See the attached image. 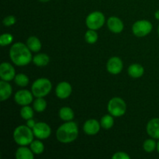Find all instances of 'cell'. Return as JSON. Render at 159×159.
Returning <instances> with one entry per match:
<instances>
[{"label": "cell", "instance_id": "cell-5", "mask_svg": "<svg viewBox=\"0 0 159 159\" xmlns=\"http://www.w3.org/2000/svg\"><path fill=\"white\" fill-rule=\"evenodd\" d=\"M107 109L110 114L112 116L114 117H120L125 114L127 105L123 99L120 97H114L109 101Z\"/></svg>", "mask_w": 159, "mask_h": 159}, {"label": "cell", "instance_id": "cell-11", "mask_svg": "<svg viewBox=\"0 0 159 159\" xmlns=\"http://www.w3.org/2000/svg\"><path fill=\"white\" fill-rule=\"evenodd\" d=\"M123 61L120 57H110L107 64V69L112 75H118L123 70Z\"/></svg>", "mask_w": 159, "mask_h": 159}, {"label": "cell", "instance_id": "cell-30", "mask_svg": "<svg viewBox=\"0 0 159 159\" xmlns=\"http://www.w3.org/2000/svg\"><path fill=\"white\" fill-rule=\"evenodd\" d=\"M16 17L14 16H7L5 17L4 19H3V25L6 26H12V25H14L16 23Z\"/></svg>", "mask_w": 159, "mask_h": 159}, {"label": "cell", "instance_id": "cell-7", "mask_svg": "<svg viewBox=\"0 0 159 159\" xmlns=\"http://www.w3.org/2000/svg\"><path fill=\"white\" fill-rule=\"evenodd\" d=\"M152 23L148 20H141L135 22L132 26V32L136 37H143L150 34L152 30Z\"/></svg>", "mask_w": 159, "mask_h": 159}, {"label": "cell", "instance_id": "cell-21", "mask_svg": "<svg viewBox=\"0 0 159 159\" xmlns=\"http://www.w3.org/2000/svg\"><path fill=\"white\" fill-rule=\"evenodd\" d=\"M59 116L64 121H71L74 119L75 113L71 108L68 107H64L59 110Z\"/></svg>", "mask_w": 159, "mask_h": 159}, {"label": "cell", "instance_id": "cell-12", "mask_svg": "<svg viewBox=\"0 0 159 159\" xmlns=\"http://www.w3.org/2000/svg\"><path fill=\"white\" fill-rule=\"evenodd\" d=\"M72 92V87L71 84L67 82H61L57 84L55 89V94L57 97L61 99H65L70 96Z\"/></svg>", "mask_w": 159, "mask_h": 159}, {"label": "cell", "instance_id": "cell-33", "mask_svg": "<svg viewBox=\"0 0 159 159\" xmlns=\"http://www.w3.org/2000/svg\"><path fill=\"white\" fill-rule=\"evenodd\" d=\"M155 17L157 20H159V10H157L155 13Z\"/></svg>", "mask_w": 159, "mask_h": 159}, {"label": "cell", "instance_id": "cell-35", "mask_svg": "<svg viewBox=\"0 0 159 159\" xmlns=\"http://www.w3.org/2000/svg\"><path fill=\"white\" fill-rule=\"evenodd\" d=\"M39 1L42 2H49L51 1V0H39Z\"/></svg>", "mask_w": 159, "mask_h": 159}, {"label": "cell", "instance_id": "cell-29", "mask_svg": "<svg viewBox=\"0 0 159 159\" xmlns=\"http://www.w3.org/2000/svg\"><path fill=\"white\" fill-rule=\"evenodd\" d=\"M13 40V37L11 34H2L1 37H0V44L1 46H7V45L10 44L11 43Z\"/></svg>", "mask_w": 159, "mask_h": 159}, {"label": "cell", "instance_id": "cell-25", "mask_svg": "<svg viewBox=\"0 0 159 159\" xmlns=\"http://www.w3.org/2000/svg\"><path fill=\"white\" fill-rule=\"evenodd\" d=\"M20 115L23 120H28L34 116V110L30 107H29V105L23 106L20 110Z\"/></svg>", "mask_w": 159, "mask_h": 159}, {"label": "cell", "instance_id": "cell-22", "mask_svg": "<svg viewBox=\"0 0 159 159\" xmlns=\"http://www.w3.org/2000/svg\"><path fill=\"white\" fill-rule=\"evenodd\" d=\"M101 127L105 130H109V129L112 128V127L114 124V120H113V116L111 114L104 115L100 120Z\"/></svg>", "mask_w": 159, "mask_h": 159}, {"label": "cell", "instance_id": "cell-19", "mask_svg": "<svg viewBox=\"0 0 159 159\" xmlns=\"http://www.w3.org/2000/svg\"><path fill=\"white\" fill-rule=\"evenodd\" d=\"M26 45L33 52H38L41 49V42L37 37L31 36L26 40Z\"/></svg>", "mask_w": 159, "mask_h": 159}, {"label": "cell", "instance_id": "cell-16", "mask_svg": "<svg viewBox=\"0 0 159 159\" xmlns=\"http://www.w3.org/2000/svg\"><path fill=\"white\" fill-rule=\"evenodd\" d=\"M12 93V89L10 84L6 81L1 80L0 82V100L5 101L9 99Z\"/></svg>", "mask_w": 159, "mask_h": 159}, {"label": "cell", "instance_id": "cell-34", "mask_svg": "<svg viewBox=\"0 0 159 159\" xmlns=\"http://www.w3.org/2000/svg\"><path fill=\"white\" fill-rule=\"evenodd\" d=\"M157 151H158V152L159 153V141H158V143H157Z\"/></svg>", "mask_w": 159, "mask_h": 159}, {"label": "cell", "instance_id": "cell-6", "mask_svg": "<svg viewBox=\"0 0 159 159\" xmlns=\"http://www.w3.org/2000/svg\"><path fill=\"white\" fill-rule=\"evenodd\" d=\"M105 23V16L103 13L99 11H95L91 12L85 20V24L87 27L90 30H97L100 29Z\"/></svg>", "mask_w": 159, "mask_h": 159}, {"label": "cell", "instance_id": "cell-36", "mask_svg": "<svg viewBox=\"0 0 159 159\" xmlns=\"http://www.w3.org/2000/svg\"><path fill=\"white\" fill-rule=\"evenodd\" d=\"M158 34H159V26H158Z\"/></svg>", "mask_w": 159, "mask_h": 159}, {"label": "cell", "instance_id": "cell-18", "mask_svg": "<svg viewBox=\"0 0 159 159\" xmlns=\"http://www.w3.org/2000/svg\"><path fill=\"white\" fill-rule=\"evenodd\" d=\"M127 72L130 77L134 78V79H138L144 75V69L142 65H139V64H132L129 66Z\"/></svg>", "mask_w": 159, "mask_h": 159}, {"label": "cell", "instance_id": "cell-26", "mask_svg": "<svg viewBox=\"0 0 159 159\" xmlns=\"http://www.w3.org/2000/svg\"><path fill=\"white\" fill-rule=\"evenodd\" d=\"M85 39L87 43L93 44V43H96V41L98 40V34L94 30L89 29L85 32Z\"/></svg>", "mask_w": 159, "mask_h": 159}, {"label": "cell", "instance_id": "cell-17", "mask_svg": "<svg viewBox=\"0 0 159 159\" xmlns=\"http://www.w3.org/2000/svg\"><path fill=\"white\" fill-rule=\"evenodd\" d=\"M34 153L30 148L21 146L18 148L16 152V159H34Z\"/></svg>", "mask_w": 159, "mask_h": 159}, {"label": "cell", "instance_id": "cell-1", "mask_svg": "<svg viewBox=\"0 0 159 159\" xmlns=\"http://www.w3.org/2000/svg\"><path fill=\"white\" fill-rule=\"evenodd\" d=\"M9 57L12 63L17 66H26L33 61L31 51L27 45L21 42L14 43L11 47Z\"/></svg>", "mask_w": 159, "mask_h": 159}, {"label": "cell", "instance_id": "cell-32", "mask_svg": "<svg viewBox=\"0 0 159 159\" xmlns=\"http://www.w3.org/2000/svg\"><path fill=\"white\" fill-rule=\"evenodd\" d=\"M36 124H37V123L35 122V120H34L33 118H31V119L28 120H27V122H26V126H28L30 128L33 129L34 127V126L36 125Z\"/></svg>", "mask_w": 159, "mask_h": 159}, {"label": "cell", "instance_id": "cell-15", "mask_svg": "<svg viewBox=\"0 0 159 159\" xmlns=\"http://www.w3.org/2000/svg\"><path fill=\"white\" fill-rule=\"evenodd\" d=\"M148 134L154 139H159V118H153L146 127Z\"/></svg>", "mask_w": 159, "mask_h": 159}, {"label": "cell", "instance_id": "cell-28", "mask_svg": "<svg viewBox=\"0 0 159 159\" xmlns=\"http://www.w3.org/2000/svg\"><path fill=\"white\" fill-rule=\"evenodd\" d=\"M143 148L146 152L151 153L157 148V143L154 139H147L143 143Z\"/></svg>", "mask_w": 159, "mask_h": 159}, {"label": "cell", "instance_id": "cell-2", "mask_svg": "<svg viewBox=\"0 0 159 159\" xmlns=\"http://www.w3.org/2000/svg\"><path fill=\"white\" fill-rule=\"evenodd\" d=\"M79 135V127L76 123L67 121L58 127L56 133L57 141L63 144H68L75 141Z\"/></svg>", "mask_w": 159, "mask_h": 159}, {"label": "cell", "instance_id": "cell-8", "mask_svg": "<svg viewBox=\"0 0 159 159\" xmlns=\"http://www.w3.org/2000/svg\"><path fill=\"white\" fill-rule=\"evenodd\" d=\"M34 137L40 140L47 139L51 136V129L48 124L44 122H38L32 129Z\"/></svg>", "mask_w": 159, "mask_h": 159}, {"label": "cell", "instance_id": "cell-20", "mask_svg": "<svg viewBox=\"0 0 159 159\" xmlns=\"http://www.w3.org/2000/svg\"><path fill=\"white\" fill-rule=\"evenodd\" d=\"M33 62L34 65L38 67H44L48 65L50 62V57L47 54L40 53L37 54L33 57Z\"/></svg>", "mask_w": 159, "mask_h": 159}, {"label": "cell", "instance_id": "cell-13", "mask_svg": "<svg viewBox=\"0 0 159 159\" xmlns=\"http://www.w3.org/2000/svg\"><path fill=\"white\" fill-rule=\"evenodd\" d=\"M101 124L97 120L90 119L88 120L85 122L83 125V130L86 134L90 135H96L97 134L100 130Z\"/></svg>", "mask_w": 159, "mask_h": 159}, {"label": "cell", "instance_id": "cell-23", "mask_svg": "<svg viewBox=\"0 0 159 159\" xmlns=\"http://www.w3.org/2000/svg\"><path fill=\"white\" fill-rule=\"evenodd\" d=\"M34 110L37 113H41L43 112L47 108V102L43 97H38L36 99V100L33 104Z\"/></svg>", "mask_w": 159, "mask_h": 159}, {"label": "cell", "instance_id": "cell-24", "mask_svg": "<svg viewBox=\"0 0 159 159\" xmlns=\"http://www.w3.org/2000/svg\"><path fill=\"white\" fill-rule=\"evenodd\" d=\"M30 145V149L35 155H40L44 151V144L40 141L37 140L33 141Z\"/></svg>", "mask_w": 159, "mask_h": 159}, {"label": "cell", "instance_id": "cell-27", "mask_svg": "<svg viewBox=\"0 0 159 159\" xmlns=\"http://www.w3.org/2000/svg\"><path fill=\"white\" fill-rule=\"evenodd\" d=\"M14 81H15V83L20 87L26 86V85L29 84L30 82L29 78H28V76L26 75L25 74L16 75Z\"/></svg>", "mask_w": 159, "mask_h": 159}, {"label": "cell", "instance_id": "cell-31", "mask_svg": "<svg viewBox=\"0 0 159 159\" xmlns=\"http://www.w3.org/2000/svg\"><path fill=\"white\" fill-rule=\"evenodd\" d=\"M112 158L113 159H130V155H127L126 152H116V153L113 155Z\"/></svg>", "mask_w": 159, "mask_h": 159}, {"label": "cell", "instance_id": "cell-14", "mask_svg": "<svg viewBox=\"0 0 159 159\" xmlns=\"http://www.w3.org/2000/svg\"><path fill=\"white\" fill-rule=\"evenodd\" d=\"M107 26L111 32L114 34H120L124 30V25L120 18L116 16H111L107 20Z\"/></svg>", "mask_w": 159, "mask_h": 159}, {"label": "cell", "instance_id": "cell-3", "mask_svg": "<svg viewBox=\"0 0 159 159\" xmlns=\"http://www.w3.org/2000/svg\"><path fill=\"white\" fill-rule=\"evenodd\" d=\"M34 132L31 128L26 125H20L16 127L13 132V139L17 144L20 146H26L34 141Z\"/></svg>", "mask_w": 159, "mask_h": 159}, {"label": "cell", "instance_id": "cell-4", "mask_svg": "<svg viewBox=\"0 0 159 159\" xmlns=\"http://www.w3.org/2000/svg\"><path fill=\"white\" fill-rule=\"evenodd\" d=\"M52 89V84L46 78H40L34 81L31 87V92L35 97H44L50 93Z\"/></svg>", "mask_w": 159, "mask_h": 159}, {"label": "cell", "instance_id": "cell-9", "mask_svg": "<svg viewBox=\"0 0 159 159\" xmlns=\"http://www.w3.org/2000/svg\"><path fill=\"white\" fill-rule=\"evenodd\" d=\"M33 96L34 95L32 92H30L29 90L26 89H22L16 93L14 99L18 105L26 106L30 105L32 102Z\"/></svg>", "mask_w": 159, "mask_h": 159}, {"label": "cell", "instance_id": "cell-10", "mask_svg": "<svg viewBox=\"0 0 159 159\" xmlns=\"http://www.w3.org/2000/svg\"><path fill=\"white\" fill-rule=\"evenodd\" d=\"M16 71L11 64L3 62L0 65V77L1 79L6 82H10L15 79Z\"/></svg>", "mask_w": 159, "mask_h": 159}]
</instances>
